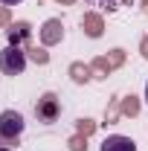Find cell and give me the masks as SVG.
<instances>
[{"mask_svg":"<svg viewBox=\"0 0 148 151\" xmlns=\"http://www.w3.org/2000/svg\"><path fill=\"white\" fill-rule=\"evenodd\" d=\"M26 70V52L18 44H9L0 50V73L3 76H20Z\"/></svg>","mask_w":148,"mask_h":151,"instance_id":"1","label":"cell"},{"mask_svg":"<svg viewBox=\"0 0 148 151\" xmlns=\"http://www.w3.org/2000/svg\"><path fill=\"white\" fill-rule=\"evenodd\" d=\"M26 128V119L18 111H3L0 113V139H18Z\"/></svg>","mask_w":148,"mask_h":151,"instance_id":"2","label":"cell"},{"mask_svg":"<svg viewBox=\"0 0 148 151\" xmlns=\"http://www.w3.org/2000/svg\"><path fill=\"white\" fill-rule=\"evenodd\" d=\"M99 151H137V142L131 137H122V134H111L102 139Z\"/></svg>","mask_w":148,"mask_h":151,"instance_id":"3","label":"cell"},{"mask_svg":"<svg viewBox=\"0 0 148 151\" xmlns=\"http://www.w3.org/2000/svg\"><path fill=\"white\" fill-rule=\"evenodd\" d=\"M90 3H99V6H108V9H119L122 0H90Z\"/></svg>","mask_w":148,"mask_h":151,"instance_id":"4","label":"cell"},{"mask_svg":"<svg viewBox=\"0 0 148 151\" xmlns=\"http://www.w3.org/2000/svg\"><path fill=\"white\" fill-rule=\"evenodd\" d=\"M0 3H3V6H20L23 0H0Z\"/></svg>","mask_w":148,"mask_h":151,"instance_id":"5","label":"cell"},{"mask_svg":"<svg viewBox=\"0 0 148 151\" xmlns=\"http://www.w3.org/2000/svg\"><path fill=\"white\" fill-rule=\"evenodd\" d=\"M145 105H148V81H145Z\"/></svg>","mask_w":148,"mask_h":151,"instance_id":"6","label":"cell"},{"mask_svg":"<svg viewBox=\"0 0 148 151\" xmlns=\"http://www.w3.org/2000/svg\"><path fill=\"white\" fill-rule=\"evenodd\" d=\"M0 151H12V148H0Z\"/></svg>","mask_w":148,"mask_h":151,"instance_id":"7","label":"cell"}]
</instances>
